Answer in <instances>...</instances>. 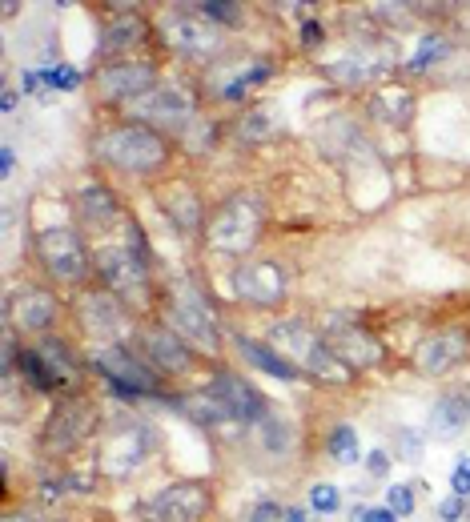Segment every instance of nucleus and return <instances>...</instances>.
Segmentation results:
<instances>
[{
    "mask_svg": "<svg viewBox=\"0 0 470 522\" xmlns=\"http://www.w3.org/2000/svg\"><path fill=\"white\" fill-rule=\"evenodd\" d=\"M5 314H9V322H13L17 330H25V334H49L53 322H57V314H61V302H57V294L45 290V286H25V290H17V294L9 298Z\"/></svg>",
    "mask_w": 470,
    "mask_h": 522,
    "instance_id": "obj_20",
    "label": "nucleus"
},
{
    "mask_svg": "<svg viewBox=\"0 0 470 522\" xmlns=\"http://www.w3.org/2000/svg\"><path fill=\"white\" fill-rule=\"evenodd\" d=\"M41 85H45V73H41V69H29V73H25V81H21V89H25V93H41Z\"/></svg>",
    "mask_w": 470,
    "mask_h": 522,
    "instance_id": "obj_45",
    "label": "nucleus"
},
{
    "mask_svg": "<svg viewBox=\"0 0 470 522\" xmlns=\"http://www.w3.org/2000/svg\"><path fill=\"white\" fill-rule=\"evenodd\" d=\"M161 314H165V326L173 334H181L193 350H201V354L221 350V318L193 282H185V278L169 282L161 294Z\"/></svg>",
    "mask_w": 470,
    "mask_h": 522,
    "instance_id": "obj_2",
    "label": "nucleus"
},
{
    "mask_svg": "<svg viewBox=\"0 0 470 522\" xmlns=\"http://www.w3.org/2000/svg\"><path fill=\"white\" fill-rule=\"evenodd\" d=\"M77 318H81L85 334L97 338L101 346H121V338L129 334V306H125L117 294H109L105 286L81 294Z\"/></svg>",
    "mask_w": 470,
    "mask_h": 522,
    "instance_id": "obj_13",
    "label": "nucleus"
},
{
    "mask_svg": "<svg viewBox=\"0 0 470 522\" xmlns=\"http://www.w3.org/2000/svg\"><path fill=\"white\" fill-rule=\"evenodd\" d=\"M266 233V201L250 189L242 193H233L217 205V213L209 217L205 225V237H209V249L217 253H233V257H242L250 253Z\"/></svg>",
    "mask_w": 470,
    "mask_h": 522,
    "instance_id": "obj_3",
    "label": "nucleus"
},
{
    "mask_svg": "<svg viewBox=\"0 0 470 522\" xmlns=\"http://www.w3.org/2000/svg\"><path fill=\"white\" fill-rule=\"evenodd\" d=\"M302 366H306L318 382H350V378H354V370H346V366L330 354V346H326V342H318V346H314V354H310Z\"/></svg>",
    "mask_w": 470,
    "mask_h": 522,
    "instance_id": "obj_30",
    "label": "nucleus"
},
{
    "mask_svg": "<svg viewBox=\"0 0 470 522\" xmlns=\"http://www.w3.org/2000/svg\"><path fill=\"white\" fill-rule=\"evenodd\" d=\"M89 366H93V370L109 382V390H113L117 398H125V402H133V398H153V394H161V382H165L141 354H133V350H125V346H101V350H93Z\"/></svg>",
    "mask_w": 470,
    "mask_h": 522,
    "instance_id": "obj_7",
    "label": "nucleus"
},
{
    "mask_svg": "<svg viewBox=\"0 0 470 522\" xmlns=\"http://www.w3.org/2000/svg\"><path fill=\"white\" fill-rule=\"evenodd\" d=\"M310 506H314L318 514H338V510H342V490H338L334 482H314V486H310Z\"/></svg>",
    "mask_w": 470,
    "mask_h": 522,
    "instance_id": "obj_34",
    "label": "nucleus"
},
{
    "mask_svg": "<svg viewBox=\"0 0 470 522\" xmlns=\"http://www.w3.org/2000/svg\"><path fill=\"white\" fill-rule=\"evenodd\" d=\"M205 390L217 398V406L229 414L233 426H254V422H262V418L270 414V410H266V394L254 390L246 378L229 374V370H213Z\"/></svg>",
    "mask_w": 470,
    "mask_h": 522,
    "instance_id": "obj_18",
    "label": "nucleus"
},
{
    "mask_svg": "<svg viewBox=\"0 0 470 522\" xmlns=\"http://www.w3.org/2000/svg\"><path fill=\"white\" fill-rule=\"evenodd\" d=\"M153 29H157V37H161L177 57H189V61L225 57V33H221L213 21H205V17L197 13V5H193V9H185V5L165 9V13L153 21Z\"/></svg>",
    "mask_w": 470,
    "mask_h": 522,
    "instance_id": "obj_5",
    "label": "nucleus"
},
{
    "mask_svg": "<svg viewBox=\"0 0 470 522\" xmlns=\"http://www.w3.org/2000/svg\"><path fill=\"white\" fill-rule=\"evenodd\" d=\"M33 249H37V261L45 266V274H49L53 282H61V286H81V282H89L93 257H89L85 241H81L73 229H41L37 241H33Z\"/></svg>",
    "mask_w": 470,
    "mask_h": 522,
    "instance_id": "obj_10",
    "label": "nucleus"
},
{
    "mask_svg": "<svg viewBox=\"0 0 470 522\" xmlns=\"http://www.w3.org/2000/svg\"><path fill=\"white\" fill-rule=\"evenodd\" d=\"M386 506H390L398 518H410V514H414V490H410L406 482L390 486V490H386Z\"/></svg>",
    "mask_w": 470,
    "mask_h": 522,
    "instance_id": "obj_37",
    "label": "nucleus"
},
{
    "mask_svg": "<svg viewBox=\"0 0 470 522\" xmlns=\"http://www.w3.org/2000/svg\"><path fill=\"white\" fill-rule=\"evenodd\" d=\"M81 69H73V65H53V69H45V85L49 89H61V93H73V89H81Z\"/></svg>",
    "mask_w": 470,
    "mask_h": 522,
    "instance_id": "obj_35",
    "label": "nucleus"
},
{
    "mask_svg": "<svg viewBox=\"0 0 470 522\" xmlns=\"http://www.w3.org/2000/svg\"><path fill=\"white\" fill-rule=\"evenodd\" d=\"M13 169H17V153L5 145V149H0V173H5V177H13Z\"/></svg>",
    "mask_w": 470,
    "mask_h": 522,
    "instance_id": "obj_46",
    "label": "nucleus"
},
{
    "mask_svg": "<svg viewBox=\"0 0 470 522\" xmlns=\"http://www.w3.org/2000/svg\"><path fill=\"white\" fill-rule=\"evenodd\" d=\"M197 13H201L205 21H213L217 29H221V25H225V29H238V25L246 21L242 5H233V0H225V5H217V0H205V5H197Z\"/></svg>",
    "mask_w": 470,
    "mask_h": 522,
    "instance_id": "obj_32",
    "label": "nucleus"
},
{
    "mask_svg": "<svg viewBox=\"0 0 470 522\" xmlns=\"http://www.w3.org/2000/svg\"><path fill=\"white\" fill-rule=\"evenodd\" d=\"M141 522H201L213 510V490L205 482H169L141 498Z\"/></svg>",
    "mask_w": 470,
    "mask_h": 522,
    "instance_id": "obj_11",
    "label": "nucleus"
},
{
    "mask_svg": "<svg viewBox=\"0 0 470 522\" xmlns=\"http://www.w3.org/2000/svg\"><path fill=\"white\" fill-rule=\"evenodd\" d=\"M350 522H398V514L390 506H354Z\"/></svg>",
    "mask_w": 470,
    "mask_h": 522,
    "instance_id": "obj_40",
    "label": "nucleus"
},
{
    "mask_svg": "<svg viewBox=\"0 0 470 522\" xmlns=\"http://www.w3.org/2000/svg\"><path fill=\"white\" fill-rule=\"evenodd\" d=\"M97 157L105 165H113L117 173H133V177H157L169 157H173V145L165 133L157 129H145L137 121H117L109 129H101L97 137Z\"/></svg>",
    "mask_w": 470,
    "mask_h": 522,
    "instance_id": "obj_1",
    "label": "nucleus"
},
{
    "mask_svg": "<svg viewBox=\"0 0 470 522\" xmlns=\"http://www.w3.org/2000/svg\"><path fill=\"white\" fill-rule=\"evenodd\" d=\"M322 69L342 89H358V85H374V81L386 85L394 77V69H398V53H394L390 41H358L346 53L330 57Z\"/></svg>",
    "mask_w": 470,
    "mask_h": 522,
    "instance_id": "obj_8",
    "label": "nucleus"
},
{
    "mask_svg": "<svg viewBox=\"0 0 470 522\" xmlns=\"http://www.w3.org/2000/svg\"><path fill=\"white\" fill-rule=\"evenodd\" d=\"M270 77H274V65L262 57H221V65H213V73H209V97L246 101Z\"/></svg>",
    "mask_w": 470,
    "mask_h": 522,
    "instance_id": "obj_15",
    "label": "nucleus"
},
{
    "mask_svg": "<svg viewBox=\"0 0 470 522\" xmlns=\"http://www.w3.org/2000/svg\"><path fill=\"white\" fill-rule=\"evenodd\" d=\"M0 109H5V113L17 109V89H5V93H0Z\"/></svg>",
    "mask_w": 470,
    "mask_h": 522,
    "instance_id": "obj_47",
    "label": "nucleus"
},
{
    "mask_svg": "<svg viewBox=\"0 0 470 522\" xmlns=\"http://www.w3.org/2000/svg\"><path fill=\"white\" fill-rule=\"evenodd\" d=\"M326 450H330V458H334L338 466H354V462H362V442H358V430H354L350 422H338V426L330 430Z\"/></svg>",
    "mask_w": 470,
    "mask_h": 522,
    "instance_id": "obj_29",
    "label": "nucleus"
},
{
    "mask_svg": "<svg viewBox=\"0 0 470 522\" xmlns=\"http://www.w3.org/2000/svg\"><path fill=\"white\" fill-rule=\"evenodd\" d=\"M93 430H97V406H93V398L69 390L53 406V414H49V422L41 430V446H45V454L61 458V454H73L77 446H85L93 438Z\"/></svg>",
    "mask_w": 470,
    "mask_h": 522,
    "instance_id": "obj_9",
    "label": "nucleus"
},
{
    "mask_svg": "<svg viewBox=\"0 0 470 522\" xmlns=\"http://www.w3.org/2000/svg\"><path fill=\"white\" fill-rule=\"evenodd\" d=\"M470 362V334L458 330V326H446V330H434L426 334L418 346H414V370L422 378H442V374H454L458 366Z\"/></svg>",
    "mask_w": 470,
    "mask_h": 522,
    "instance_id": "obj_14",
    "label": "nucleus"
},
{
    "mask_svg": "<svg viewBox=\"0 0 470 522\" xmlns=\"http://www.w3.org/2000/svg\"><path fill=\"white\" fill-rule=\"evenodd\" d=\"M446 53H450V41L438 37V33H430V37H422V45H418L414 57L406 61V69H410V73H426V69H430L434 61H442Z\"/></svg>",
    "mask_w": 470,
    "mask_h": 522,
    "instance_id": "obj_31",
    "label": "nucleus"
},
{
    "mask_svg": "<svg viewBox=\"0 0 470 522\" xmlns=\"http://www.w3.org/2000/svg\"><path fill=\"white\" fill-rule=\"evenodd\" d=\"M318 342H322V330H314L306 318H290V322H282V326L274 330V346L286 350V358H290L294 366H302V362L314 354Z\"/></svg>",
    "mask_w": 470,
    "mask_h": 522,
    "instance_id": "obj_27",
    "label": "nucleus"
},
{
    "mask_svg": "<svg viewBox=\"0 0 470 522\" xmlns=\"http://www.w3.org/2000/svg\"><path fill=\"white\" fill-rule=\"evenodd\" d=\"M262 442H266L274 454H282V450H286V442H290V426H286L282 418L266 414V418H262Z\"/></svg>",
    "mask_w": 470,
    "mask_h": 522,
    "instance_id": "obj_36",
    "label": "nucleus"
},
{
    "mask_svg": "<svg viewBox=\"0 0 470 522\" xmlns=\"http://www.w3.org/2000/svg\"><path fill=\"white\" fill-rule=\"evenodd\" d=\"M77 217H81L85 229L105 233L113 221H121V201H117V193H113L109 185L93 181V185H85L81 197H77Z\"/></svg>",
    "mask_w": 470,
    "mask_h": 522,
    "instance_id": "obj_22",
    "label": "nucleus"
},
{
    "mask_svg": "<svg viewBox=\"0 0 470 522\" xmlns=\"http://www.w3.org/2000/svg\"><path fill=\"white\" fill-rule=\"evenodd\" d=\"M286 514H290V506L266 498V502H258V506L250 510V522H286Z\"/></svg>",
    "mask_w": 470,
    "mask_h": 522,
    "instance_id": "obj_39",
    "label": "nucleus"
},
{
    "mask_svg": "<svg viewBox=\"0 0 470 522\" xmlns=\"http://www.w3.org/2000/svg\"><path fill=\"white\" fill-rule=\"evenodd\" d=\"M137 354L161 374V378H181L193 370V346L173 334L169 326H145L137 334Z\"/></svg>",
    "mask_w": 470,
    "mask_h": 522,
    "instance_id": "obj_19",
    "label": "nucleus"
},
{
    "mask_svg": "<svg viewBox=\"0 0 470 522\" xmlns=\"http://www.w3.org/2000/svg\"><path fill=\"white\" fill-rule=\"evenodd\" d=\"M394 442H398L402 462H410V466H414V462L422 458V438H418L414 430H406V426H402V430H394Z\"/></svg>",
    "mask_w": 470,
    "mask_h": 522,
    "instance_id": "obj_38",
    "label": "nucleus"
},
{
    "mask_svg": "<svg viewBox=\"0 0 470 522\" xmlns=\"http://www.w3.org/2000/svg\"><path fill=\"white\" fill-rule=\"evenodd\" d=\"M153 33H157V29H153V21H149L145 13L125 9V13H117L113 21H105V33H101V57H121V61H125V53L141 49Z\"/></svg>",
    "mask_w": 470,
    "mask_h": 522,
    "instance_id": "obj_21",
    "label": "nucleus"
},
{
    "mask_svg": "<svg viewBox=\"0 0 470 522\" xmlns=\"http://www.w3.org/2000/svg\"><path fill=\"white\" fill-rule=\"evenodd\" d=\"M462 502H466V498H458V494H446V498L438 502V518H442V522H458V518H462V510H466Z\"/></svg>",
    "mask_w": 470,
    "mask_h": 522,
    "instance_id": "obj_44",
    "label": "nucleus"
},
{
    "mask_svg": "<svg viewBox=\"0 0 470 522\" xmlns=\"http://www.w3.org/2000/svg\"><path fill=\"white\" fill-rule=\"evenodd\" d=\"M322 342L330 346V354L346 366V370H378L386 362V346L378 334H370L366 326L350 322L346 314H334L326 326H322Z\"/></svg>",
    "mask_w": 470,
    "mask_h": 522,
    "instance_id": "obj_12",
    "label": "nucleus"
},
{
    "mask_svg": "<svg viewBox=\"0 0 470 522\" xmlns=\"http://www.w3.org/2000/svg\"><path fill=\"white\" fill-rule=\"evenodd\" d=\"M233 342H238V354H242L254 370H262V374H270V378H278V382H298V378H302V366H294V362H290L286 354H278L274 346L254 342V338H246V334H238Z\"/></svg>",
    "mask_w": 470,
    "mask_h": 522,
    "instance_id": "obj_25",
    "label": "nucleus"
},
{
    "mask_svg": "<svg viewBox=\"0 0 470 522\" xmlns=\"http://www.w3.org/2000/svg\"><path fill=\"white\" fill-rule=\"evenodd\" d=\"M470 422V394L462 390H450L442 394L434 406H430V418H426V430L430 438H458Z\"/></svg>",
    "mask_w": 470,
    "mask_h": 522,
    "instance_id": "obj_24",
    "label": "nucleus"
},
{
    "mask_svg": "<svg viewBox=\"0 0 470 522\" xmlns=\"http://www.w3.org/2000/svg\"><path fill=\"white\" fill-rule=\"evenodd\" d=\"M97 282L117 294L125 306H149L153 302V278H149V253L129 245H101L93 253Z\"/></svg>",
    "mask_w": 470,
    "mask_h": 522,
    "instance_id": "obj_4",
    "label": "nucleus"
},
{
    "mask_svg": "<svg viewBox=\"0 0 470 522\" xmlns=\"http://www.w3.org/2000/svg\"><path fill=\"white\" fill-rule=\"evenodd\" d=\"M262 137H270V117H266V109H254V113H246V117L238 121V141H242V145H254V141H262Z\"/></svg>",
    "mask_w": 470,
    "mask_h": 522,
    "instance_id": "obj_33",
    "label": "nucleus"
},
{
    "mask_svg": "<svg viewBox=\"0 0 470 522\" xmlns=\"http://www.w3.org/2000/svg\"><path fill=\"white\" fill-rule=\"evenodd\" d=\"M233 294L250 306L274 310L290 294V274L278 266V261H246V266L233 270Z\"/></svg>",
    "mask_w": 470,
    "mask_h": 522,
    "instance_id": "obj_17",
    "label": "nucleus"
},
{
    "mask_svg": "<svg viewBox=\"0 0 470 522\" xmlns=\"http://www.w3.org/2000/svg\"><path fill=\"white\" fill-rule=\"evenodd\" d=\"M37 354L45 358V366H49V374L57 378V386H61V390H73V386H77L81 370H77V358H73V350H69L61 338H41Z\"/></svg>",
    "mask_w": 470,
    "mask_h": 522,
    "instance_id": "obj_28",
    "label": "nucleus"
},
{
    "mask_svg": "<svg viewBox=\"0 0 470 522\" xmlns=\"http://www.w3.org/2000/svg\"><path fill=\"white\" fill-rule=\"evenodd\" d=\"M157 77H161L157 61H133V57H125V61H113V65H105L97 73V89H101V97L109 105H133L137 97H145L149 89L161 85Z\"/></svg>",
    "mask_w": 470,
    "mask_h": 522,
    "instance_id": "obj_16",
    "label": "nucleus"
},
{
    "mask_svg": "<svg viewBox=\"0 0 470 522\" xmlns=\"http://www.w3.org/2000/svg\"><path fill=\"white\" fill-rule=\"evenodd\" d=\"M370 113L382 121V125H406L414 117V89L398 85V81H386L374 97H370Z\"/></svg>",
    "mask_w": 470,
    "mask_h": 522,
    "instance_id": "obj_26",
    "label": "nucleus"
},
{
    "mask_svg": "<svg viewBox=\"0 0 470 522\" xmlns=\"http://www.w3.org/2000/svg\"><path fill=\"white\" fill-rule=\"evenodd\" d=\"M197 93L181 81H161L157 89H149L145 97H137L133 105H125V121H137L145 129L157 133H181L197 121Z\"/></svg>",
    "mask_w": 470,
    "mask_h": 522,
    "instance_id": "obj_6",
    "label": "nucleus"
},
{
    "mask_svg": "<svg viewBox=\"0 0 470 522\" xmlns=\"http://www.w3.org/2000/svg\"><path fill=\"white\" fill-rule=\"evenodd\" d=\"M362 462H366V474H370V478H386V474H390V466H394L386 450H370Z\"/></svg>",
    "mask_w": 470,
    "mask_h": 522,
    "instance_id": "obj_42",
    "label": "nucleus"
},
{
    "mask_svg": "<svg viewBox=\"0 0 470 522\" xmlns=\"http://www.w3.org/2000/svg\"><path fill=\"white\" fill-rule=\"evenodd\" d=\"M326 45V29L318 25V21H302V49H322Z\"/></svg>",
    "mask_w": 470,
    "mask_h": 522,
    "instance_id": "obj_43",
    "label": "nucleus"
},
{
    "mask_svg": "<svg viewBox=\"0 0 470 522\" xmlns=\"http://www.w3.org/2000/svg\"><path fill=\"white\" fill-rule=\"evenodd\" d=\"M286 522H314L306 510H298V506H290V514H286Z\"/></svg>",
    "mask_w": 470,
    "mask_h": 522,
    "instance_id": "obj_48",
    "label": "nucleus"
},
{
    "mask_svg": "<svg viewBox=\"0 0 470 522\" xmlns=\"http://www.w3.org/2000/svg\"><path fill=\"white\" fill-rule=\"evenodd\" d=\"M161 213L177 225V233H201V197L197 189H189V181H173L161 185Z\"/></svg>",
    "mask_w": 470,
    "mask_h": 522,
    "instance_id": "obj_23",
    "label": "nucleus"
},
{
    "mask_svg": "<svg viewBox=\"0 0 470 522\" xmlns=\"http://www.w3.org/2000/svg\"><path fill=\"white\" fill-rule=\"evenodd\" d=\"M450 494L470 498V458H458V466H454V474H450Z\"/></svg>",
    "mask_w": 470,
    "mask_h": 522,
    "instance_id": "obj_41",
    "label": "nucleus"
}]
</instances>
